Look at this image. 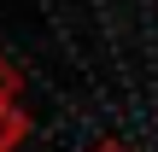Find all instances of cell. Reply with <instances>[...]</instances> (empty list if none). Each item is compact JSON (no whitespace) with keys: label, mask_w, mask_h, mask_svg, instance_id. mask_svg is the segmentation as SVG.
Masks as SVG:
<instances>
[{"label":"cell","mask_w":158,"mask_h":152,"mask_svg":"<svg viewBox=\"0 0 158 152\" xmlns=\"http://www.w3.org/2000/svg\"><path fill=\"white\" fill-rule=\"evenodd\" d=\"M23 135H29V117H23L12 100H0V152H12Z\"/></svg>","instance_id":"1"},{"label":"cell","mask_w":158,"mask_h":152,"mask_svg":"<svg viewBox=\"0 0 158 152\" xmlns=\"http://www.w3.org/2000/svg\"><path fill=\"white\" fill-rule=\"evenodd\" d=\"M18 88H23V76H18V70L0 59V100H18Z\"/></svg>","instance_id":"2"},{"label":"cell","mask_w":158,"mask_h":152,"mask_svg":"<svg viewBox=\"0 0 158 152\" xmlns=\"http://www.w3.org/2000/svg\"><path fill=\"white\" fill-rule=\"evenodd\" d=\"M94 152H129V146H117V141H100V146H94Z\"/></svg>","instance_id":"3"}]
</instances>
